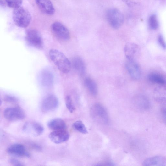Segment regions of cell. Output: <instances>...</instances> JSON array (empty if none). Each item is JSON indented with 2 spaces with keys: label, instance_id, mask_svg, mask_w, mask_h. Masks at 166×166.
<instances>
[{
  "label": "cell",
  "instance_id": "obj_1",
  "mask_svg": "<svg viewBox=\"0 0 166 166\" xmlns=\"http://www.w3.org/2000/svg\"><path fill=\"white\" fill-rule=\"evenodd\" d=\"M49 54L51 60L60 71L64 74H67L70 71L71 62L63 53L56 49H51Z\"/></svg>",
  "mask_w": 166,
  "mask_h": 166
},
{
  "label": "cell",
  "instance_id": "obj_2",
  "mask_svg": "<svg viewBox=\"0 0 166 166\" xmlns=\"http://www.w3.org/2000/svg\"><path fill=\"white\" fill-rule=\"evenodd\" d=\"M13 19L15 25L22 28L27 27L32 20V16L27 10L21 6L14 9Z\"/></svg>",
  "mask_w": 166,
  "mask_h": 166
},
{
  "label": "cell",
  "instance_id": "obj_3",
  "mask_svg": "<svg viewBox=\"0 0 166 166\" xmlns=\"http://www.w3.org/2000/svg\"><path fill=\"white\" fill-rule=\"evenodd\" d=\"M25 40L29 46L39 50L44 47V42L40 33L37 30L30 29L26 32Z\"/></svg>",
  "mask_w": 166,
  "mask_h": 166
},
{
  "label": "cell",
  "instance_id": "obj_4",
  "mask_svg": "<svg viewBox=\"0 0 166 166\" xmlns=\"http://www.w3.org/2000/svg\"><path fill=\"white\" fill-rule=\"evenodd\" d=\"M106 18L110 25L115 29L119 28L124 23L123 15L116 9L108 10L106 13Z\"/></svg>",
  "mask_w": 166,
  "mask_h": 166
},
{
  "label": "cell",
  "instance_id": "obj_5",
  "mask_svg": "<svg viewBox=\"0 0 166 166\" xmlns=\"http://www.w3.org/2000/svg\"><path fill=\"white\" fill-rule=\"evenodd\" d=\"M51 29L55 36L60 40L66 41L69 40L70 34L69 30L61 23H54L52 25Z\"/></svg>",
  "mask_w": 166,
  "mask_h": 166
},
{
  "label": "cell",
  "instance_id": "obj_6",
  "mask_svg": "<svg viewBox=\"0 0 166 166\" xmlns=\"http://www.w3.org/2000/svg\"><path fill=\"white\" fill-rule=\"evenodd\" d=\"M4 114L5 118L11 121L22 120L25 117L23 110L18 107L8 108L5 110Z\"/></svg>",
  "mask_w": 166,
  "mask_h": 166
},
{
  "label": "cell",
  "instance_id": "obj_7",
  "mask_svg": "<svg viewBox=\"0 0 166 166\" xmlns=\"http://www.w3.org/2000/svg\"><path fill=\"white\" fill-rule=\"evenodd\" d=\"M124 53L128 60L136 61L140 56L141 48L136 43H128L124 47Z\"/></svg>",
  "mask_w": 166,
  "mask_h": 166
},
{
  "label": "cell",
  "instance_id": "obj_8",
  "mask_svg": "<svg viewBox=\"0 0 166 166\" xmlns=\"http://www.w3.org/2000/svg\"><path fill=\"white\" fill-rule=\"evenodd\" d=\"M58 101L54 95H49L46 96L42 103L41 109L44 112H47L54 110L58 105Z\"/></svg>",
  "mask_w": 166,
  "mask_h": 166
},
{
  "label": "cell",
  "instance_id": "obj_9",
  "mask_svg": "<svg viewBox=\"0 0 166 166\" xmlns=\"http://www.w3.org/2000/svg\"><path fill=\"white\" fill-rule=\"evenodd\" d=\"M44 130V127L41 124L35 122H27L23 127L25 132L35 136H39L42 134Z\"/></svg>",
  "mask_w": 166,
  "mask_h": 166
},
{
  "label": "cell",
  "instance_id": "obj_10",
  "mask_svg": "<svg viewBox=\"0 0 166 166\" xmlns=\"http://www.w3.org/2000/svg\"><path fill=\"white\" fill-rule=\"evenodd\" d=\"M69 136V132L66 130H55L49 134V137L52 142L60 144L67 141Z\"/></svg>",
  "mask_w": 166,
  "mask_h": 166
},
{
  "label": "cell",
  "instance_id": "obj_11",
  "mask_svg": "<svg viewBox=\"0 0 166 166\" xmlns=\"http://www.w3.org/2000/svg\"><path fill=\"white\" fill-rule=\"evenodd\" d=\"M8 153L12 155L18 157L29 158V153L25 147L22 144L16 143L10 145L7 149Z\"/></svg>",
  "mask_w": 166,
  "mask_h": 166
},
{
  "label": "cell",
  "instance_id": "obj_12",
  "mask_svg": "<svg viewBox=\"0 0 166 166\" xmlns=\"http://www.w3.org/2000/svg\"><path fill=\"white\" fill-rule=\"evenodd\" d=\"M126 66L129 74L133 79L138 80L140 79L141 71L136 61L128 60Z\"/></svg>",
  "mask_w": 166,
  "mask_h": 166
},
{
  "label": "cell",
  "instance_id": "obj_13",
  "mask_svg": "<svg viewBox=\"0 0 166 166\" xmlns=\"http://www.w3.org/2000/svg\"><path fill=\"white\" fill-rule=\"evenodd\" d=\"M153 97L156 101L159 104L166 106V87L164 85H159L155 88Z\"/></svg>",
  "mask_w": 166,
  "mask_h": 166
},
{
  "label": "cell",
  "instance_id": "obj_14",
  "mask_svg": "<svg viewBox=\"0 0 166 166\" xmlns=\"http://www.w3.org/2000/svg\"><path fill=\"white\" fill-rule=\"evenodd\" d=\"M39 9L44 14L49 15H53L55 9L50 0H35Z\"/></svg>",
  "mask_w": 166,
  "mask_h": 166
},
{
  "label": "cell",
  "instance_id": "obj_15",
  "mask_svg": "<svg viewBox=\"0 0 166 166\" xmlns=\"http://www.w3.org/2000/svg\"><path fill=\"white\" fill-rule=\"evenodd\" d=\"M53 73L48 70H44L40 75L39 80L41 84L44 87H51L53 84L54 78Z\"/></svg>",
  "mask_w": 166,
  "mask_h": 166
},
{
  "label": "cell",
  "instance_id": "obj_16",
  "mask_svg": "<svg viewBox=\"0 0 166 166\" xmlns=\"http://www.w3.org/2000/svg\"><path fill=\"white\" fill-rule=\"evenodd\" d=\"M134 104L138 109L142 111H146L149 109L151 104L149 99L143 95H139L135 98Z\"/></svg>",
  "mask_w": 166,
  "mask_h": 166
},
{
  "label": "cell",
  "instance_id": "obj_17",
  "mask_svg": "<svg viewBox=\"0 0 166 166\" xmlns=\"http://www.w3.org/2000/svg\"><path fill=\"white\" fill-rule=\"evenodd\" d=\"M142 165L147 166H164L166 165V158L161 155L155 156L145 159Z\"/></svg>",
  "mask_w": 166,
  "mask_h": 166
},
{
  "label": "cell",
  "instance_id": "obj_18",
  "mask_svg": "<svg viewBox=\"0 0 166 166\" xmlns=\"http://www.w3.org/2000/svg\"><path fill=\"white\" fill-rule=\"evenodd\" d=\"M93 114L95 117L104 122H108V113L104 108L101 105L97 104L92 109Z\"/></svg>",
  "mask_w": 166,
  "mask_h": 166
},
{
  "label": "cell",
  "instance_id": "obj_19",
  "mask_svg": "<svg viewBox=\"0 0 166 166\" xmlns=\"http://www.w3.org/2000/svg\"><path fill=\"white\" fill-rule=\"evenodd\" d=\"M48 127L54 130H66V124L63 119L56 118L50 121L47 124Z\"/></svg>",
  "mask_w": 166,
  "mask_h": 166
},
{
  "label": "cell",
  "instance_id": "obj_20",
  "mask_svg": "<svg viewBox=\"0 0 166 166\" xmlns=\"http://www.w3.org/2000/svg\"><path fill=\"white\" fill-rule=\"evenodd\" d=\"M72 64L75 69L80 75L84 74L86 71V66L82 59L79 57H76L72 60Z\"/></svg>",
  "mask_w": 166,
  "mask_h": 166
},
{
  "label": "cell",
  "instance_id": "obj_21",
  "mask_svg": "<svg viewBox=\"0 0 166 166\" xmlns=\"http://www.w3.org/2000/svg\"><path fill=\"white\" fill-rule=\"evenodd\" d=\"M85 84L88 90L93 96H96L98 92V88L95 81L91 78L88 77L85 80Z\"/></svg>",
  "mask_w": 166,
  "mask_h": 166
},
{
  "label": "cell",
  "instance_id": "obj_22",
  "mask_svg": "<svg viewBox=\"0 0 166 166\" xmlns=\"http://www.w3.org/2000/svg\"><path fill=\"white\" fill-rule=\"evenodd\" d=\"M23 0H1L0 3L3 6H7L14 9L21 7Z\"/></svg>",
  "mask_w": 166,
  "mask_h": 166
},
{
  "label": "cell",
  "instance_id": "obj_23",
  "mask_svg": "<svg viewBox=\"0 0 166 166\" xmlns=\"http://www.w3.org/2000/svg\"><path fill=\"white\" fill-rule=\"evenodd\" d=\"M149 80L152 82L156 83L159 85H164L165 81L163 78L160 75L156 73H152L148 76Z\"/></svg>",
  "mask_w": 166,
  "mask_h": 166
},
{
  "label": "cell",
  "instance_id": "obj_24",
  "mask_svg": "<svg viewBox=\"0 0 166 166\" xmlns=\"http://www.w3.org/2000/svg\"><path fill=\"white\" fill-rule=\"evenodd\" d=\"M73 127L75 130L81 133L84 134L88 133L85 124L81 121L75 122L73 124Z\"/></svg>",
  "mask_w": 166,
  "mask_h": 166
},
{
  "label": "cell",
  "instance_id": "obj_25",
  "mask_svg": "<svg viewBox=\"0 0 166 166\" xmlns=\"http://www.w3.org/2000/svg\"><path fill=\"white\" fill-rule=\"evenodd\" d=\"M149 25L152 30H156L158 27V23L156 17L155 15H152L149 18Z\"/></svg>",
  "mask_w": 166,
  "mask_h": 166
},
{
  "label": "cell",
  "instance_id": "obj_26",
  "mask_svg": "<svg viewBox=\"0 0 166 166\" xmlns=\"http://www.w3.org/2000/svg\"><path fill=\"white\" fill-rule=\"evenodd\" d=\"M65 103L67 108L71 113L73 112L75 108L73 104L72 101L71 97L67 96L65 98Z\"/></svg>",
  "mask_w": 166,
  "mask_h": 166
},
{
  "label": "cell",
  "instance_id": "obj_27",
  "mask_svg": "<svg viewBox=\"0 0 166 166\" xmlns=\"http://www.w3.org/2000/svg\"><path fill=\"white\" fill-rule=\"evenodd\" d=\"M4 99L5 102L9 103H15L18 101V100L16 98L10 95L6 96Z\"/></svg>",
  "mask_w": 166,
  "mask_h": 166
},
{
  "label": "cell",
  "instance_id": "obj_28",
  "mask_svg": "<svg viewBox=\"0 0 166 166\" xmlns=\"http://www.w3.org/2000/svg\"><path fill=\"white\" fill-rule=\"evenodd\" d=\"M159 44L164 49H166V43L163 37L161 35H159L158 38Z\"/></svg>",
  "mask_w": 166,
  "mask_h": 166
},
{
  "label": "cell",
  "instance_id": "obj_29",
  "mask_svg": "<svg viewBox=\"0 0 166 166\" xmlns=\"http://www.w3.org/2000/svg\"><path fill=\"white\" fill-rule=\"evenodd\" d=\"M161 113L163 121L166 124V108L164 107L162 109Z\"/></svg>",
  "mask_w": 166,
  "mask_h": 166
},
{
  "label": "cell",
  "instance_id": "obj_30",
  "mask_svg": "<svg viewBox=\"0 0 166 166\" xmlns=\"http://www.w3.org/2000/svg\"><path fill=\"white\" fill-rule=\"evenodd\" d=\"M10 163L14 166H23L24 165L19 161L15 159H11L10 160Z\"/></svg>",
  "mask_w": 166,
  "mask_h": 166
},
{
  "label": "cell",
  "instance_id": "obj_31",
  "mask_svg": "<svg viewBox=\"0 0 166 166\" xmlns=\"http://www.w3.org/2000/svg\"><path fill=\"white\" fill-rule=\"evenodd\" d=\"M123 1L129 7H132L133 5V3L130 0H123Z\"/></svg>",
  "mask_w": 166,
  "mask_h": 166
}]
</instances>
